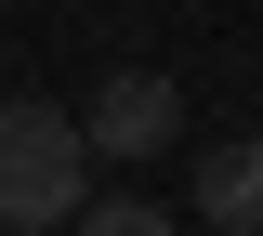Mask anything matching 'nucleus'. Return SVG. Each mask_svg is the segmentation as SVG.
<instances>
[{
    "mask_svg": "<svg viewBox=\"0 0 263 236\" xmlns=\"http://www.w3.org/2000/svg\"><path fill=\"white\" fill-rule=\"evenodd\" d=\"M79 170H92L79 105H53V92L0 105V223H66V210H79Z\"/></svg>",
    "mask_w": 263,
    "mask_h": 236,
    "instance_id": "obj_1",
    "label": "nucleus"
},
{
    "mask_svg": "<svg viewBox=\"0 0 263 236\" xmlns=\"http://www.w3.org/2000/svg\"><path fill=\"white\" fill-rule=\"evenodd\" d=\"M66 236H184V223H171L158 197H79V210H66Z\"/></svg>",
    "mask_w": 263,
    "mask_h": 236,
    "instance_id": "obj_4",
    "label": "nucleus"
},
{
    "mask_svg": "<svg viewBox=\"0 0 263 236\" xmlns=\"http://www.w3.org/2000/svg\"><path fill=\"white\" fill-rule=\"evenodd\" d=\"M0 236H66V223H0Z\"/></svg>",
    "mask_w": 263,
    "mask_h": 236,
    "instance_id": "obj_5",
    "label": "nucleus"
},
{
    "mask_svg": "<svg viewBox=\"0 0 263 236\" xmlns=\"http://www.w3.org/2000/svg\"><path fill=\"white\" fill-rule=\"evenodd\" d=\"M79 132H92V158H158V144L184 132V92H171L158 66H119L92 105H79Z\"/></svg>",
    "mask_w": 263,
    "mask_h": 236,
    "instance_id": "obj_2",
    "label": "nucleus"
},
{
    "mask_svg": "<svg viewBox=\"0 0 263 236\" xmlns=\"http://www.w3.org/2000/svg\"><path fill=\"white\" fill-rule=\"evenodd\" d=\"M197 223L211 236H263V144H211L197 158Z\"/></svg>",
    "mask_w": 263,
    "mask_h": 236,
    "instance_id": "obj_3",
    "label": "nucleus"
}]
</instances>
